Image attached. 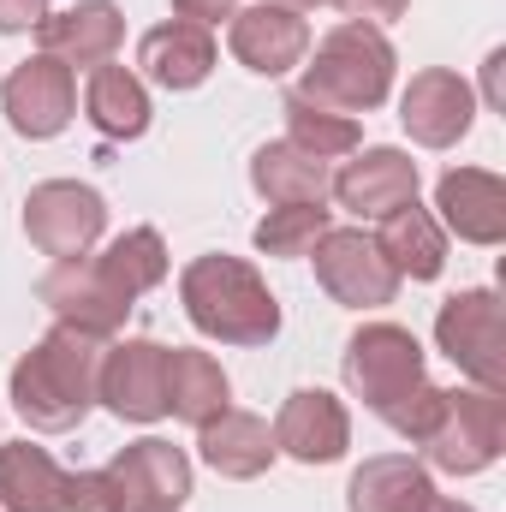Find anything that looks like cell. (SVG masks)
<instances>
[{
  "instance_id": "52a82bcc",
  "label": "cell",
  "mask_w": 506,
  "mask_h": 512,
  "mask_svg": "<svg viewBox=\"0 0 506 512\" xmlns=\"http://www.w3.org/2000/svg\"><path fill=\"white\" fill-rule=\"evenodd\" d=\"M24 233L30 245L54 262H72V256H90L96 239L108 233V203L96 185H78V179H42L30 197H24Z\"/></svg>"
},
{
  "instance_id": "83f0119b",
  "label": "cell",
  "mask_w": 506,
  "mask_h": 512,
  "mask_svg": "<svg viewBox=\"0 0 506 512\" xmlns=\"http://www.w3.org/2000/svg\"><path fill=\"white\" fill-rule=\"evenodd\" d=\"M280 114H286V143L310 149L316 161L358 155V120H346V114H334V108H316V102H304L298 90H286Z\"/></svg>"
},
{
  "instance_id": "4fadbf2b",
  "label": "cell",
  "mask_w": 506,
  "mask_h": 512,
  "mask_svg": "<svg viewBox=\"0 0 506 512\" xmlns=\"http://www.w3.org/2000/svg\"><path fill=\"white\" fill-rule=\"evenodd\" d=\"M0 108L18 137H60L78 114V78H72V66L36 54V60L12 66V78L0 84Z\"/></svg>"
},
{
  "instance_id": "4dcf8cb0",
  "label": "cell",
  "mask_w": 506,
  "mask_h": 512,
  "mask_svg": "<svg viewBox=\"0 0 506 512\" xmlns=\"http://www.w3.org/2000/svg\"><path fill=\"white\" fill-rule=\"evenodd\" d=\"M48 18V0H0V36H24Z\"/></svg>"
},
{
  "instance_id": "f1b7e54d",
  "label": "cell",
  "mask_w": 506,
  "mask_h": 512,
  "mask_svg": "<svg viewBox=\"0 0 506 512\" xmlns=\"http://www.w3.org/2000/svg\"><path fill=\"white\" fill-rule=\"evenodd\" d=\"M334 227L328 203H280L256 221V251L262 256H310L316 239Z\"/></svg>"
},
{
  "instance_id": "ffe728a7",
  "label": "cell",
  "mask_w": 506,
  "mask_h": 512,
  "mask_svg": "<svg viewBox=\"0 0 506 512\" xmlns=\"http://www.w3.org/2000/svg\"><path fill=\"white\" fill-rule=\"evenodd\" d=\"M137 66H143V78L161 84V90H197V84L215 72V36H209L203 24H185V18L155 24V30L137 42Z\"/></svg>"
},
{
  "instance_id": "7c38bea8",
  "label": "cell",
  "mask_w": 506,
  "mask_h": 512,
  "mask_svg": "<svg viewBox=\"0 0 506 512\" xmlns=\"http://www.w3.org/2000/svg\"><path fill=\"white\" fill-rule=\"evenodd\" d=\"M96 399L120 423H161L167 417V346L155 340H120L102 352Z\"/></svg>"
},
{
  "instance_id": "603a6c76",
  "label": "cell",
  "mask_w": 506,
  "mask_h": 512,
  "mask_svg": "<svg viewBox=\"0 0 506 512\" xmlns=\"http://www.w3.org/2000/svg\"><path fill=\"white\" fill-rule=\"evenodd\" d=\"M251 185L274 203V209H280V203H328L334 167L280 137V143H262L251 155Z\"/></svg>"
},
{
  "instance_id": "ba28073f",
  "label": "cell",
  "mask_w": 506,
  "mask_h": 512,
  "mask_svg": "<svg viewBox=\"0 0 506 512\" xmlns=\"http://www.w3.org/2000/svg\"><path fill=\"white\" fill-rule=\"evenodd\" d=\"M435 340L441 352L471 376L477 387L501 393L506 387V328H501V298L489 286H471V292H453L435 316Z\"/></svg>"
},
{
  "instance_id": "9c48e42d",
  "label": "cell",
  "mask_w": 506,
  "mask_h": 512,
  "mask_svg": "<svg viewBox=\"0 0 506 512\" xmlns=\"http://www.w3.org/2000/svg\"><path fill=\"white\" fill-rule=\"evenodd\" d=\"M310 256H316L322 292L346 310H381V304L399 298V274L381 256L376 233H364V227H328Z\"/></svg>"
},
{
  "instance_id": "2e32d148",
  "label": "cell",
  "mask_w": 506,
  "mask_h": 512,
  "mask_svg": "<svg viewBox=\"0 0 506 512\" xmlns=\"http://www.w3.org/2000/svg\"><path fill=\"white\" fill-rule=\"evenodd\" d=\"M274 447L298 465H334L352 447V417L334 393L298 387V393H286V405L274 417Z\"/></svg>"
},
{
  "instance_id": "6da1fadb",
  "label": "cell",
  "mask_w": 506,
  "mask_h": 512,
  "mask_svg": "<svg viewBox=\"0 0 506 512\" xmlns=\"http://www.w3.org/2000/svg\"><path fill=\"white\" fill-rule=\"evenodd\" d=\"M340 370H346V387L405 441H423L435 429L441 405H447V387H435L423 376V346L399 322H364L346 340Z\"/></svg>"
},
{
  "instance_id": "d4e9b609",
  "label": "cell",
  "mask_w": 506,
  "mask_h": 512,
  "mask_svg": "<svg viewBox=\"0 0 506 512\" xmlns=\"http://www.w3.org/2000/svg\"><path fill=\"white\" fill-rule=\"evenodd\" d=\"M84 120L102 137H114V143L143 137L149 131V90H143V78L126 72V66H114V60L96 66L84 78Z\"/></svg>"
},
{
  "instance_id": "7a4b0ae2",
  "label": "cell",
  "mask_w": 506,
  "mask_h": 512,
  "mask_svg": "<svg viewBox=\"0 0 506 512\" xmlns=\"http://www.w3.org/2000/svg\"><path fill=\"white\" fill-rule=\"evenodd\" d=\"M108 340L78 334L66 322H54L18 364H12V405L30 429L42 435H66L90 417L96 405V370H102Z\"/></svg>"
},
{
  "instance_id": "836d02e7",
  "label": "cell",
  "mask_w": 506,
  "mask_h": 512,
  "mask_svg": "<svg viewBox=\"0 0 506 512\" xmlns=\"http://www.w3.org/2000/svg\"><path fill=\"white\" fill-rule=\"evenodd\" d=\"M268 6H286V12H316V6H328V0H268Z\"/></svg>"
},
{
  "instance_id": "ac0fdd59",
  "label": "cell",
  "mask_w": 506,
  "mask_h": 512,
  "mask_svg": "<svg viewBox=\"0 0 506 512\" xmlns=\"http://www.w3.org/2000/svg\"><path fill=\"white\" fill-rule=\"evenodd\" d=\"M328 197H340V209H352L364 221H381L417 197V161L405 149H364L358 161H346L334 173Z\"/></svg>"
},
{
  "instance_id": "e575fe53",
  "label": "cell",
  "mask_w": 506,
  "mask_h": 512,
  "mask_svg": "<svg viewBox=\"0 0 506 512\" xmlns=\"http://www.w3.org/2000/svg\"><path fill=\"white\" fill-rule=\"evenodd\" d=\"M429 512H477V507H465V501H447V495H435V501H429Z\"/></svg>"
},
{
  "instance_id": "44dd1931",
  "label": "cell",
  "mask_w": 506,
  "mask_h": 512,
  "mask_svg": "<svg viewBox=\"0 0 506 512\" xmlns=\"http://www.w3.org/2000/svg\"><path fill=\"white\" fill-rule=\"evenodd\" d=\"M197 447H203V465H215L221 477H233V483H251L262 477L268 465H274V429L256 417V411H221L215 423H203L197 429Z\"/></svg>"
},
{
  "instance_id": "9a60e30c",
  "label": "cell",
  "mask_w": 506,
  "mask_h": 512,
  "mask_svg": "<svg viewBox=\"0 0 506 512\" xmlns=\"http://www.w3.org/2000/svg\"><path fill=\"white\" fill-rule=\"evenodd\" d=\"M227 48H233V60L256 72V78H280V72H292V66H304V54H310V24H304V12H286V6H245V12H233L227 18Z\"/></svg>"
},
{
  "instance_id": "4316f807",
  "label": "cell",
  "mask_w": 506,
  "mask_h": 512,
  "mask_svg": "<svg viewBox=\"0 0 506 512\" xmlns=\"http://www.w3.org/2000/svg\"><path fill=\"white\" fill-rule=\"evenodd\" d=\"M90 262L108 274V286H114L120 298H131V304L167 280V245H161V233H155V227H131V233H120L108 251L90 256Z\"/></svg>"
},
{
  "instance_id": "30bf717a",
  "label": "cell",
  "mask_w": 506,
  "mask_h": 512,
  "mask_svg": "<svg viewBox=\"0 0 506 512\" xmlns=\"http://www.w3.org/2000/svg\"><path fill=\"white\" fill-rule=\"evenodd\" d=\"M0 507L6 512H96L90 471H60L48 447L6 441L0 447Z\"/></svg>"
},
{
  "instance_id": "1f68e13d",
  "label": "cell",
  "mask_w": 506,
  "mask_h": 512,
  "mask_svg": "<svg viewBox=\"0 0 506 512\" xmlns=\"http://www.w3.org/2000/svg\"><path fill=\"white\" fill-rule=\"evenodd\" d=\"M173 12H179L185 24H203V30H215L221 18H233V12H239V0H173Z\"/></svg>"
},
{
  "instance_id": "8fae6325",
  "label": "cell",
  "mask_w": 506,
  "mask_h": 512,
  "mask_svg": "<svg viewBox=\"0 0 506 512\" xmlns=\"http://www.w3.org/2000/svg\"><path fill=\"white\" fill-rule=\"evenodd\" d=\"M36 298L54 310V322L78 328V334H96V340H114L131 316V298H120V292L108 286V274H102L90 256L54 262V268L36 280Z\"/></svg>"
},
{
  "instance_id": "484cf974",
  "label": "cell",
  "mask_w": 506,
  "mask_h": 512,
  "mask_svg": "<svg viewBox=\"0 0 506 512\" xmlns=\"http://www.w3.org/2000/svg\"><path fill=\"white\" fill-rule=\"evenodd\" d=\"M233 405V387L221 376V364L209 352H191V346H173L167 352V411L191 429L215 423L221 411Z\"/></svg>"
},
{
  "instance_id": "d6a6232c",
  "label": "cell",
  "mask_w": 506,
  "mask_h": 512,
  "mask_svg": "<svg viewBox=\"0 0 506 512\" xmlns=\"http://www.w3.org/2000/svg\"><path fill=\"white\" fill-rule=\"evenodd\" d=\"M501 66H506V48L489 54V66H483V84H489V108H501Z\"/></svg>"
},
{
  "instance_id": "cb8c5ba5",
  "label": "cell",
  "mask_w": 506,
  "mask_h": 512,
  "mask_svg": "<svg viewBox=\"0 0 506 512\" xmlns=\"http://www.w3.org/2000/svg\"><path fill=\"white\" fill-rule=\"evenodd\" d=\"M381 256L393 262L399 280H435L447 268V233L429 209H417V197L393 215H381V233H376Z\"/></svg>"
},
{
  "instance_id": "277c9868",
  "label": "cell",
  "mask_w": 506,
  "mask_h": 512,
  "mask_svg": "<svg viewBox=\"0 0 506 512\" xmlns=\"http://www.w3.org/2000/svg\"><path fill=\"white\" fill-rule=\"evenodd\" d=\"M387 90H393V42L381 36L376 24H334L322 42H316V54H310V66H304V78H298V96L304 102H316V108H334V114H370L387 102Z\"/></svg>"
},
{
  "instance_id": "5b68a950",
  "label": "cell",
  "mask_w": 506,
  "mask_h": 512,
  "mask_svg": "<svg viewBox=\"0 0 506 512\" xmlns=\"http://www.w3.org/2000/svg\"><path fill=\"white\" fill-rule=\"evenodd\" d=\"M96 483V512H179L191 501V459L173 441H131L126 453H114L102 471H90Z\"/></svg>"
},
{
  "instance_id": "f546056e",
  "label": "cell",
  "mask_w": 506,
  "mask_h": 512,
  "mask_svg": "<svg viewBox=\"0 0 506 512\" xmlns=\"http://www.w3.org/2000/svg\"><path fill=\"white\" fill-rule=\"evenodd\" d=\"M328 6H340L352 24H376V30H381L387 18H405V6H411V0H328Z\"/></svg>"
},
{
  "instance_id": "8992f818",
  "label": "cell",
  "mask_w": 506,
  "mask_h": 512,
  "mask_svg": "<svg viewBox=\"0 0 506 512\" xmlns=\"http://www.w3.org/2000/svg\"><path fill=\"white\" fill-rule=\"evenodd\" d=\"M506 447V399L489 387H465V393H447L435 429L423 435V459L447 477H477L501 459Z\"/></svg>"
},
{
  "instance_id": "3957f363",
  "label": "cell",
  "mask_w": 506,
  "mask_h": 512,
  "mask_svg": "<svg viewBox=\"0 0 506 512\" xmlns=\"http://www.w3.org/2000/svg\"><path fill=\"white\" fill-rule=\"evenodd\" d=\"M179 298L191 328L221 346H268L280 334V304L245 256H197L179 274Z\"/></svg>"
},
{
  "instance_id": "e0dca14e",
  "label": "cell",
  "mask_w": 506,
  "mask_h": 512,
  "mask_svg": "<svg viewBox=\"0 0 506 512\" xmlns=\"http://www.w3.org/2000/svg\"><path fill=\"white\" fill-rule=\"evenodd\" d=\"M36 36H42V54H48V60L96 72V66H108V60L120 54L126 18H120L114 0H78L72 12H48V18L36 24Z\"/></svg>"
},
{
  "instance_id": "5bb4252c",
  "label": "cell",
  "mask_w": 506,
  "mask_h": 512,
  "mask_svg": "<svg viewBox=\"0 0 506 512\" xmlns=\"http://www.w3.org/2000/svg\"><path fill=\"white\" fill-rule=\"evenodd\" d=\"M471 120H477V96L447 66L417 72L405 84V96H399V126L411 131V143H423V149H453L471 131Z\"/></svg>"
},
{
  "instance_id": "d6986e66",
  "label": "cell",
  "mask_w": 506,
  "mask_h": 512,
  "mask_svg": "<svg viewBox=\"0 0 506 512\" xmlns=\"http://www.w3.org/2000/svg\"><path fill=\"white\" fill-rule=\"evenodd\" d=\"M441 227H453L465 245H501L506 239V185L489 167H453L435 185Z\"/></svg>"
},
{
  "instance_id": "7402d4cb",
  "label": "cell",
  "mask_w": 506,
  "mask_h": 512,
  "mask_svg": "<svg viewBox=\"0 0 506 512\" xmlns=\"http://www.w3.org/2000/svg\"><path fill=\"white\" fill-rule=\"evenodd\" d=\"M429 501H435V483L405 453L364 459L352 471V489H346V507L352 512H429Z\"/></svg>"
}]
</instances>
